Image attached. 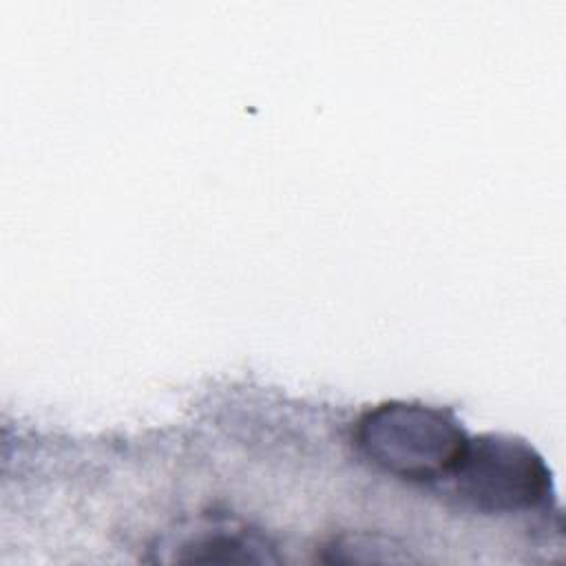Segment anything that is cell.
Masks as SVG:
<instances>
[{"label": "cell", "instance_id": "1", "mask_svg": "<svg viewBox=\"0 0 566 566\" xmlns=\"http://www.w3.org/2000/svg\"><path fill=\"white\" fill-rule=\"evenodd\" d=\"M354 442L376 469L413 482L447 480L469 442L444 409L420 402H382L360 416Z\"/></svg>", "mask_w": 566, "mask_h": 566}, {"label": "cell", "instance_id": "3", "mask_svg": "<svg viewBox=\"0 0 566 566\" xmlns=\"http://www.w3.org/2000/svg\"><path fill=\"white\" fill-rule=\"evenodd\" d=\"M268 544L259 539L254 533L248 531H226V528H212L201 531L197 537L186 539L179 544L184 562H256V559H270L265 555Z\"/></svg>", "mask_w": 566, "mask_h": 566}, {"label": "cell", "instance_id": "2", "mask_svg": "<svg viewBox=\"0 0 566 566\" xmlns=\"http://www.w3.org/2000/svg\"><path fill=\"white\" fill-rule=\"evenodd\" d=\"M449 480L464 504L489 515L535 509L551 486L542 455L524 440L502 433L469 440Z\"/></svg>", "mask_w": 566, "mask_h": 566}]
</instances>
